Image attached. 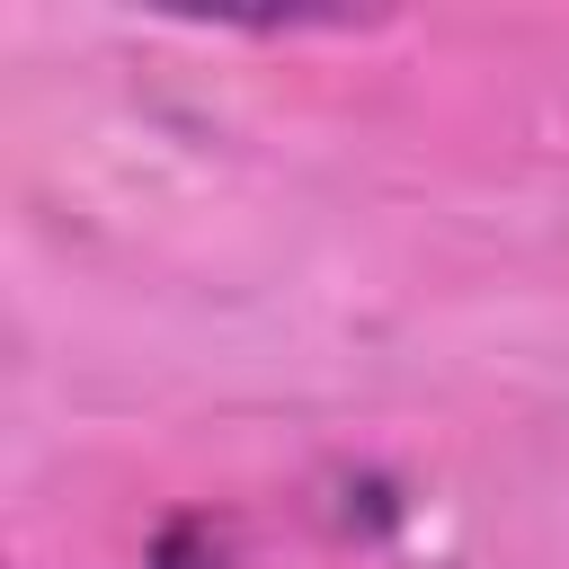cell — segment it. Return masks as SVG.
<instances>
[{"mask_svg":"<svg viewBox=\"0 0 569 569\" xmlns=\"http://www.w3.org/2000/svg\"><path fill=\"white\" fill-rule=\"evenodd\" d=\"M151 569H258L249 560V533L213 507H178L160 533H151Z\"/></svg>","mask_w":569,"mask_h":569,"instance_id":"cell-1","label":"cell"}]
</instances>
